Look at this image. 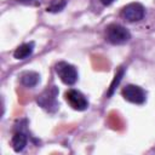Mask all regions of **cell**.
Returning <instances> with one entry per match:
<instances>
[{
	"instance_id": "6da1fadb",
	"label": "cell",
	"mask_w": 155,
	"mask_h": 155,
	"mask_svg": "<svg viewBox=\"0 0 155 155\" xmlns=\"http://www.w3.org/2000/svg\"><path fill=\"white\" fill-rule=\"evenodd\" d=\"M105 39L113 45H122L130 41L131 33L119 23H111L105 28Z\"/></svg>"
},
{
	"instance_id": "5b68a950",
	"label": "cell",
	"mask_w": 155,
	"mask_h": 155,
	"mask_svg": "<svg viewBox=\"0 0 155 155\" xmlns=\"http://www.w3.org/2000/svg\"><path fill=\"white\" fill-rule=\"evenodd\" d=\"M64 99H65V102L74 110L84 111V110H86L88 108V101H87V98L80 91H78L75 88H69L68 91H65Z\"/></svg>"
},
{
	"instance_id": "52a82bcc",
	"label": "cell",
	"mask_w": 155,
	"mask_h": 155,
	"mask_svg": "<svg viewBox=\"0 0 155 155\" xmlns=\"http://www.w3.org/2000/svg\"><path fill=\"white\" fill-rule=\"evenodd\" d=\"M11 144H12V148L16 153H21L28 144V136L23 131L15 132V134L12 136Z\"/></svg>"
},
{
	"instance_id": "3957f363",
	"label": "cell",
	"mask_w": 155,
	"mask_h": 155,
	"mask_svg": "<svg viewBox=\"0 0 155 155\" xmlns=\"http://www.w3.org/2000/svg\"><path fill=\"white\" fill-rule=\"evenodd\" d=\"M54 70L61 81L67 86H73L79 79L76 68L68 62H58L54 67Z\"/></svg>"
},
{
	"instance_id": "277c9868",
	"label": "cell",
	"mask_w": 155,
	"mask_h": 155,
	"mask_svg": "<svg viewBox=\"0 0 155 155\" xmlns=\"http://www.w3.org/2000/svg\"><path fill=\"white\" fill-rule=\"evenodd\" d=\"M120 15L127 22H131V23L139 22L145 16V7L139 2H131L122 7Z\"/></svg>"
},
{
	"instance_id": "8992f818",
	"label": "cell",
	"mask_w": 155,
	"mask_h": 155,
	"mask_svg": "<svg viewBox=\"0 0 155 155\" xmlns=\"http://www.w3.org/2000/svg\"><path fill=\"white\" fill-rule=\"evenodd\" d=\"M121 94L124 97V99H126L127 102L130 103H133V104H143L145 101H147V93L145 91L137 86V85H126L122 91H121Z\"/></svg>"
},
{
	"instance_id": "7c38bea8",
	"label": "cell",
	"mask_w": 155,
	"mask_h": 155,
	"mask_svg": "<svg viewBox=\"0 0 155 155\" xmlns=\"http://www.w3.org/2000/svg\"><path fill=\"white\" fill-rule=\"evenodd\" d=\"M99 1H101L104 6H109V5H111V4H113V1H114V0H99Z\"/></svg>"
},
{
	"instance_id": "4fadbf2b",
	"label": "cell",
	"mask_w": 155,
	"mask_h": 155,
	"mask_svg": "<svg viewBox=\"0 0 155 155\" xmlns=\"http://www.w3.org/2000/svg\"><path fill=\"white\" fill-rule=\"evenodd\" d=\"M18 1H21V2H28V1H33V0H18Z\"/></svg>"
},
{
	"instance_id": "7a4b0ae2",
	"label": "cell",
	"mask_w": 155,
	"mask_h": 155,
	"mask_svg": "<svg viewBox=\"0 0 155 155\" xmlns=\"http://www.w3.org/2000/svg\"><path fill=\"white\" fill-rule=\"evenodd\" d=\"M57 96H58V88L56 86H50L36 97V103L46 111L54 113L59 107L57 102Z\"/></svg>"
},
{
	"instance_id": "9c48e42d",
	"label": "cell",
	"mask_w": 155,
	"mask_h": 155,
	"mask_svg": "<svg viewBox=\"0 0 155 155\" xmlns=\"http://www.w3.org/2000/svg\"><path fill=\"white\" fill-rule=\"evenodd\" d=\"M21 84L28 88L35 87L40 81V75L36 71H25L21 75Z\"/></svg>"
},
{
	"instance_id": "8fae6325",
	"label": "cell",
	"mask_w": 155,
	"mask_h": 155,
	"mask_svg": "<svg viewBox=\"0 0 155 155\" xmlns=\"http://www.w3.org/2000/svg\"><path fill=\"white\" fill-rule=\"evenodd\" d=\"M68 0H53L46 8L47 12H52V13H57L61 12L65 6H67Z\"/></svg>"
},
{
	"instance_id": "30bf717a",
	"label": "cell",
	"mask_w": 155,
	"mask_h": 155,
	"mask_svg": "<svg viewBox=\"0 0 155 155\" xmlns=\"http://www.w3.org/2000/svg\"><path fill=\"white\" fill-rule=\"evenodd\" d=\"M124 73H125V69H124V68H120V69L117 70V73L115 74L114 79H113V81H111V84H110V87H109V90H108V92H107V97H108V98H110V97L113 96V93H114L116 86H117V85L120 84V81L122 80Z\"/></svg>"
},
{
	"instance_id": "ba28073f",
	"label": "cell",
	"mask_w": 155,
	"mask_h": 155,
	"mask_svg": "<svg viewBox=\"0 0 155 155\" xmlns=\"http://www.w3.org/2000/svg\"><path fill=\"white\" fill-rule=\"evenodd\" d=\"M34 47H35V44L33 41L30 42H24L22 45H19L15 52H13V57L16 59H25L28 58L29 56H31L33 51H34Z\"/></svg>"
}]
</instances>
